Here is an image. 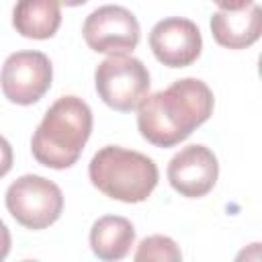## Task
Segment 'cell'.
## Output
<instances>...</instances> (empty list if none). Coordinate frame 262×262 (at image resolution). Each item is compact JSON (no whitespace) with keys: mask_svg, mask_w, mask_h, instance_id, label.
Segmentation results:
<instances>
[{"mask_svg":"<svg viewBox=\"0 0 262 262\" xmlns=\"http://www.w3.org/2000/svg\"><path fill=\"white\" fill-rule=\"evenodd\" d=\"M137 262L139 260H154V262H178L182 258L180 248L176 242L168 235H149L141 239L137 246V252L133 256Z\"/></svg>","mask_w":262,"mask_h":262,"instance_id":"13","label":"cell"},{"mask_svg":"<svg viewBox=\"0 0 262 262\" xmlns=\"http://www.w3.org/2000/svg\"><path fill=\"white\" fill-rule=\"evenodd\" d=\"M213 39L227 49H246L260 39L262 8L250 4L242 10H217L211 16Z\"/></svg>","mask_w":262,"mask_h":262,"instance_id":"10","label":"cell"},{"mask_svg":"<svg viewBox=\"0 0 262 262\" xmlns=\"http://www.w3.org/2000/svg\"><path fill=\"white\" fill-rule=\"evenodd\" d=\"M219 176L215 154L199 143L182 147L168 164L170 186L186 199H199L213 190Z\"/></svg>","mask_w":262,"mask_h":262,"instance_id":"9","label":"cell"},{"mask_svg":"<svg viewBox=\"0 0 262 262\" xmlns=\"http://www.w3.org/2000/svg\"><path fill=\"white\" fill-rule=\"evenodd\" d=\"M149 47L156 59L168 68H186L194 63L203 49L199 27L182 16H168L154 25Z\"/></svg>","mask_w":262,"mask_h":262,"instance_id":"8","label":"cell"},{"mask_svg":"<svg viewBox=\"0 0 262 262\" xmlns=\"http://www.w3.org/2000/svg\"><path fill=\"white\" fill-rule=\"evenodd\" d=\"M221 10H242L254 4V0H213Z\"/></svg>","mask_w":262,"mask_h":262,"instance_id":"16","label":"cell"},{"mask_svg":"<svg viewBox=\"0 0 262 262\" xmlns=\"http://www.w3.org/2000/svg\"><path fill=\"white\" fill-rule=\"evenodd\" d=\"M6 209L23 227L45 229L59 219L63 194L55 182L37 174H25L8 186Z\"/></svg>","mask_w":262,"mask_h":262,"instance_id":"5","label":"cell"},{"mask_svg":"<svg viewBox=\"0 0 262 262\" xmlns=\"http://www.w3.org/2000/svg\"><path fill=\"white\" fill-rule=\"evenodd\" d=\"M88 176L90 182L108 199L141 203L158 184V166L141 151L104 145L92 156Z\"/></svg>","mask_w":262,"mask_h":262,"instance_id":"3","label":"cell"},{"mask_svg":"<svg viewBox=\"0 0 262 262\" xmlns=\"http://www.w3.org/2000/svg\"><path fill=\"white\" fill-rule=\"evenodd\" d=\"M94 86L104 104L129 113L149 92V72L141 59L127 53L108 55L94 72Z\"/></svg>","mask_w":262,"mask_h":262,"instance_id":"4","label":"cell"},{"mask_svg":"<svg viewBox=\"0 0 262 262\" xmlns=\"http://www.w3.org/2000/svg\"><path fill=\"white\" fill-rule=\"evenodd\" d=\"M10 252V231L4 225V221L0 219V260H4Z\"/></svg>","mask_w":262,"mask_h":262,"instance_id":"15","label":"cell"},{"mask_svg":"<svg viewBox=\"0 0 262 262\" xmlns=\"http://www.w3.org/2000/svg\"><path fill=\"white\" fill-rule=\"evenodd\" d=\"M61 25V8L57 0H16L12 10V27L29 39H49Z\"/></svg>","mask_w":262,"mask_h":262,"instance_id":"11","label":"cell"},{"mask_svg":"<svg viewBox=\"0 0 262 262\" xmlns=\"http://www.w3.org/2000/svg\"><path fill=\"white\" fill-rule=\"evenodd\" d=\"M12 168V147L6 137L0 135V178L6 176Z\"/></svg>","mask_w":262,"mask_h":262,"instance_id":"14","label":"cell"},{"mask_svg":"<svg viewBox=\"0 0 262 262\" xmlns=\"http://www.w3.org/2000/svg\"><path fill=\"white\" fill-rule=\"evenodd\" d=\"M82 35L86 45L96 53H127L139 43V23L125 6L106 4L86 16Z\"/></svg>","mask_w":262,"mask_h":262,"instance_id":"6","label":"cell"},{"mask_svg":"<svg viewBox=\"0 0 262 262\" xmlns=\"http://www.w3.org/2000/svg\"><path fill=\"white\" fill-rule=\"evenodd\" d=\"M53 78L51 61L41 51L10 53L0 72V88L14 104H33L43 98Z\"/></svg>","mask_w":262,"mask_h":262,"instance_id":"7","label":"cell"},{"mask_svg":"<svg viewBox=\"0 0 262 262\" xmlns=\"http://www.w3.org/2000/svg\"><path fill=\"white\" fill-rule=\"evenodd\" d=\"M92 133V111L78 96L57 98L31 139L33 158L47 168L63 170L78 162Z\"/></svg>","mask_w":262,"mask_h":262,"instance_id":"2","label":"cell"},{"mask_svg":"<svg viewBox=\"0 0 262 262\" xmlns=\"http://www.w3.org/2000/svg\"><path fill=\"white\" fill-rule=\"evenodd\" d=\"M59 4H66V6H82V4H86L88 0H57Z\"/></svg>","mask_w":262,"mask_h":262,"instance_id":"17","label":"cell"},{"mask_svg":"<svg viewBox=\"0 0 262 262\" xmlns=\"http://www.w3.org/2000/svg\"><path fill=\"white\" fill-rule=\"evenodd\" d=\"M213 106V92L203 80L182 78L137 104V129L151 145L172 147L201 127Z\"/></svg>","mask_w":262,"mask_h":262,"instance_id":"1","label":"cell"},{"mask_svg":"<svg viewBox=\"0 0 262 262\" xmlns=\"http://www.w3.org/2000/svg\"><path fill=\"white\" fill-rule=\"evenodd\" d=\"M135 242L133 223L119 215H104L90 229V248L100 260H121Z\"/></svg>","mask_w":262,"mask_h":262,"instance_id":"12","label":"cell"}]
</instances>
